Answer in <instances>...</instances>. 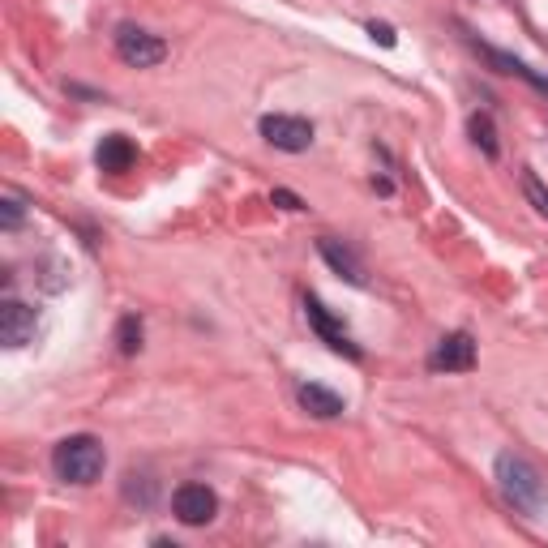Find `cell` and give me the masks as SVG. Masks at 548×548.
I'll use <instances>...</instances> for the list:
<instances>
[{"label":"cell","mask_w":548,"mask_h":548,"mask_svg":"<svg viewBox=\"0 0 548 548\" xmlns=\"http://www.w3.org/2000/svg\"><path fill=\"white\" fill-rule=\"evenodd\" d=\"M296 399H300V407L309 411V416H317V420H334V416H343V399H339L334 390L317 386V382H304Z\"/></svg>","instance_id":"8fae6325"},{"label":"cell","mask_w":548,"mask_h":548,"mask_svg":"<svg viewBox=\"0 0 548 548\" xmlns=\"http://www.w3.org/2000/svg\"><path fill=\"white\" fill-rule=\"evenodd\" d=\"M523 193H527V202L531 206H536L540 210V215L548 219V189L540 185V180H536V172H523Z\"/></svg>","instance_id":"2e32d148"},{"label":"cell","mask_w":548,"mask_h":548,"mask_svg":"<svg viewBox=\"0 0 548 548\" xmlns=\"http://www.w3.org/2000/svg\"><path fill=\"white\" fill-rule=\"evenodd\" d=\"M262 137L274 146V150H287V155H300V150H309L313 146V125L304 116H283V112H274V116H262Z\"/></svg>","instance_id":"5b68a950"},{"label":"cell","mask_w":548,"mask_h":548,"mask_svg":"<svg viewBox=\"0 0 548 548\" xmlns=\"http://www.w3.org/2000/svg\"><path fill=\"white\" fill-rule=\"evenodd\" d=\"M480 48V56L489 60V65H497V73H514V78H523V82H531L536 90H548V82L544 78H536V73H531L523 60H514V56H506V52H497V48H484V43H476Z\"/></svg>","instance_id":"7c38bea8"},{"label":"cell","mask_w":548,"mask_h":548,"mask_svg":"<svg viewBox=\"0 0 548 548\" xmlns=\"http://www.w3.org/2000/svg\"><path fill=\"white\" fill-rule=\"evenodd\" d=\"M125 497H129V501H142V506H150V501H155V480L129 471V476H125Z\"/></svg>","instance_id":"9a60e30c"},{"label":"cell","mask_w":548,"mask_h":548,"mask_svg":"<svg viewBox=\"0 0 548 548\" xmlns=\"http://www.w3.org/2000/svg\"><path fill=\"white\" fill-rule=\"evenodd\" d=\"M304 313H309V326L317 330V339H322V343L330 347V352H339V356H347V360H360V347H356L352 339H347V330L326 313V304H322V300L309 296V300H304Z\"/></svg>","instance_id":"8992f818"},{"label":"cell","mask_w":548,"mask_h":548,"mask_svg":"<svg viewBox=\"0 0 548 548\" xmlns=\"http://www.w3.org/2000/svg\"><path fill=\"white\" fill-rule=\"evenodd\" d=\"M270 197H274V202H279L283 210H309V206H304V202H300V197H296V193H287V189H274Z\"/></svg>","instance_id":"d6986e66"},{"label":"cell","mask_w":548,"mask_h":548,"mask_svg":"<svg viewBox=\"0 0 548 548\" xmlns=\"http://www.w3.org/2000/svg\"><path fill=\"white\" fill-rule=\"evenodd\" d=\"M369 35L382 43V48H394V43H399L394 39V26H386V22H369Z\"/></svg>","instance_id":"ac0fdd59"},{"label":"cell","mask_w":548,"mask_h":548,"mask_svg":"<svg viewBox=\"0 0 548 548\" xmlns=\"http://www.w3.org/2000/svg\"><path fill=\"white\" fill-rule=\"evenodd\" d=\"M172 514L185 527H206V523H215V514H219V497H215V489L189 480L172 493Z\"/></svg>","instance_id":"277c9868"},{"label":"cell","mask_w":548,"mask_h":548,"mask_svg":"<svg viewBox=\"0 0 548 548\" xmlns=\"http://www.w3.org/2000/svg\"><path fill=\"white\" fill-rule=\"evenodd\" d=\"M116 343H120V356H137V352H142V322H137V317H120Z\"/></svg>","instance_id":"5bb4252c"},{"label":"cell","mask_w":548,"mask_h":548,"mask_svg":"<svg viewBox=\"0 0 548 548\" xmlns=\"http://www.w3.org/2000/svg\"><path fill=\"white\" fill-rule=\"evenodd\" d=\"M497 484H501V493H506V501L514 510H523V514H540L544 506V480H540V471L531 467L523 454H497Z\"/></svg>","instance_id":"7a4b0ae2"},{"label":"cell","mask_w":548,"mask_h":548,"mask_svg":"<svg viewBox=\"0 0 548 548\" xmlns=\"http://www.w3.org/2000/svg\"><path fill=\"white\" fill-rule=\"evenodd\" d=\"M433 369L441 373H467V369H476V339H471L467 330H454L446 334V339L437 343V352H433Z\"/></svg>","instance_id":"ba28073f"},{"label":"cell","mask_w":548,"mask_h":548,"mask_svg":"<svg viewBox=\"0 0 548 548\" xmlns=\"http://www.w3.org/2000/svg\"><path fill=\"white\" fill-rule=\"evenodd\" d=\"M116 56L125 60V65H133V69H155V65H163L167 43L159 35H150V30H142V26H120Z\"/></svg>","instance_id":"3957f363"},{"label":"cell","mask_w":548,"mask_h":548,"mask_svg":"<svg viewBox=\"0 0 548 548\" xmlns=\"http://www.w3.org/2000/svg\"><path fill=\"white\" fill-rule=\"evenodd\" d=\"M52 467H56V476L65 484H82V489H86V484H95L103 476V467H108V450H103L99 437L73 433L65 441H56Z\"/></svg>","instance_id":"6da1fadb"},{"label":"cell","mask_w":548,"mask_h":548,"mask_svg":"<svg viewBox=\"0 0 548 548\" xmlns=\"http://www.w3.org/2000/svg\"><path fill=\"white\" fill-rule=\"evenodd\" d=\"M317 253H322L326 262H330V270H339L347 283L364 287V262H360V257H356L352 249H347V245H339V240H330V236H326V240H317Z\"/></svg>","instance_id":"9c48e42d"},{"label":"cell","mask_w":548,"mask_h":548,"mask_svg":"<svg viewBox=\"0 0 548 548\" xmlns=\"http://www.w3.org/2000/svg\"><path fill=\"white\" fill-rule=\"evenodd\" d=\"M95 163L103 167V172H129V167L137 163V146L129 142V137L112 133V137H103V142H99Z\"/></svg>","instance_id":"30bf717a"},{"label":"cell","mask_w":548,"mask_h":548,"mask_svg":"<svg viewBox=\"0 0 548 548\" xmlns=\"http://www.w3.org/2000/svg\"><path fill=\"white\" fill-rule=\"evenodd\" d=\"M467 133H471V142H476L489 159L501 155V146H497V129H493V116H489V112H476V116H471V120H467Z\"/></svg>","instance_id":"4fadbf2b"},{"label":"cell","mask_w":548,"mask_h":548,"mask_svg":"<svg viewBox=\"0 0 548 548\" xmlns=\"http://www.w3.org/2000/svg\"><path fill=\"white\" fill-rule=\"evenodd\" d=\"M0 223H5L9 232L22 223V202H18V197H5V202H0Z\"/></svg>","instance_id":"e0dca14e"},{"label":"cell","mask_w":548,"mask_h":548,"mask_svg":"<svg viewBox=\"0 0 548 548\" xmlns=\"http://www.w3.org/2000/svg\"><path fill=\"white\" fill-rule=\"evenodd\" d=\"M35 330H39V313L30 309V304H22V300L0 304V343L5 347H26L35 339Z\"/></svg>","instance_id":"52a82bcc"}]
</instances>
